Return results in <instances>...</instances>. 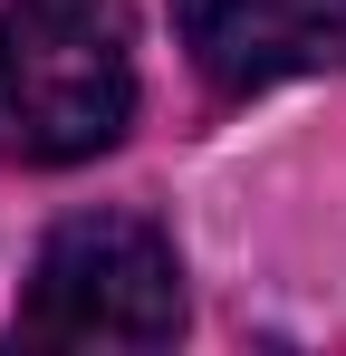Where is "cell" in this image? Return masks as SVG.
<instances>
[{
    "label": "cell",
    "mask_w": 346,
    "mask_h": 356,
    "mask_svg": "<svg viewBox=\"0 0 346 356\" xmlns=\"http://www.w3.org/2000/svg\"><path fill=\"white\" fill-rule=\"evenodd\" d=\"M135 125V58L106 0H10L0 10V164H87Z\"/></svg>",
    "instance_id": "1"
},
{
    "label": "cell",
    "mask_w": 346,
    "mask_h": 356,
    "mask_svg": "<svg viewBox=\"0 0 346 356\" xmlns=\"http://www.w3.org/2000/svg\"><path fill=\"white\" fill-rule=\"evenodd\" d=\"M183 327V260L135 212H77L39 241L19 337L29 347H164Z\"/></svg>",
    "instance_id": "2"
},
{
    "label": "cell",
    "mask_w": 346,
    "mask_h": 356,
    "mask_svg": "<svg viewBox=\"0 0 346 356\" xmlns=\"http://www.w3.org/2000/svg\"><path fill=\"white\" fill-rule=\"evenodd\" d=\"M173 39L222 97L346 67V0H173Z\"/></svg>",
    "instance_id": "3"
}]
</instances>
